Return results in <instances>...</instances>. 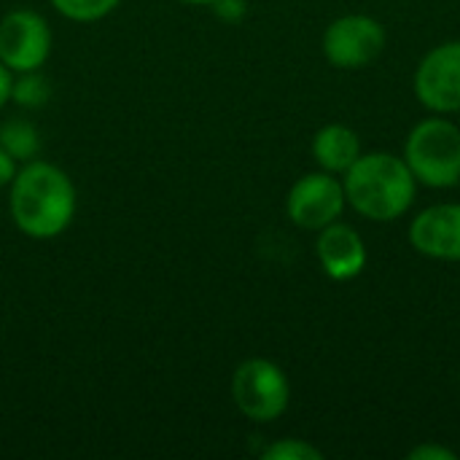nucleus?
<instances>
[{"label":"nucleus","mask_w":460,"mask_h":460,"mask_svg":"<svg viewBox=\"0 0 460 460\" xmlns=\"http://www.w3.org/2000/svg\"><path fill=\"white\" fill-rule=\"evenodd\" d=\"M11 86H13V73L0 62V111L11 102Z\"/></svg>","instance_id":"6ab92c4d"},{"label":"nucleus","mask_w":460,"mask_h":460,"mask_svg":"<svg viewBox=\"0 0 460 460\" xmlns=\"http://www.w3.org/2000/svg\"><path fill=\"white\" fill-rule=\"evenodd\" d=\"M410 460H458V456L442 445H418L415 450H410Z\"/></svg>","instance_id":"dca6fc26"},{"label":"nucleus","mask_w":460,"mask_h":460,"mask_svg":"<svg viewBox=\"0 0 460 460\" xmlns=\"http://www.w3.org/2000/svg\"><path fill=\"white\" fill-rule=\"evenodd\" d=\"M181 3H189V5H213L216 0H181Z\"/></svg>","instance_id":"aec40b11"},{"label":"nucleus","mask_w":460,"mask_h":460,"mask_svg":"<svg viewBox=\"0 0 460 460\" xmlns=\"http://www.w3.org/2000/svg\"><path fill=\"white\" fill-rule=\"evenodd\" d=\"M16 159L8 154V151H3L0 148V189H5L11 181H13V175H16Z\"/></svg>","instance_id":"a211bd4d"},{"label":"nucleus","mask_w":460,"mask_h":460,"mask_svg":"<svg viewBox=\"0 0 460 460\" xmlns=\"http://www.w3.org/2000/svg\"><path fill=\"white\" fill-rule=\"evenodd\" d=\"M415 97L431 113L460 111V40L434 46L415 70Z\"/></svg>","instance_id":"6e6552de"},{"label":"nucleus","mask_w":460,"mask_h":460,"mask_svg":"<svg viewBox=\"0 0 460 460\" xmlns=\"http://www.w3.org/2000/svg\"><path fill=\"white\" fill-rule=\"evenodd\" d=\"M315 256H318L326 278H332L337 283L358 278L367 267V259H369L364 237L353 226L340 224V221H334L318 232Z\"/></svg>","instance_id":"9d476101"},{"label":"nucleus","mask_w":460,"mask_h":460,"mask_svg":"<svg viewBox=\"0 0 460 460\" xmlns=\"http://www.w3.org/2000/svg\"><path fill=\"white\" fill-rule=\"evenodd\" d=\"M348 205L369 221H396L402 218L418 194V181L407 167L404 156L388 151L361 154L356 164L342 178Z\"/></svg>","instance_id":"f03ea898"},{"label":"nucleus","mask_w":460,"mask_h":460,"mask_svg":"<svg viewBox=\"0 0 460 460\" xmlns=\"http://www.w3.org/2000/svg\"><path fill=\"white\" fill-rule=\"evenodd\" d=\"M410 245L437 261H460V202L420 210L410 224Z\"/></svg>","instance_id":"1a4fd4ad"},{"label":"nucleus","mask_w":460,"mask_h":460,"mask_svg":"<svg viewBox=\"0 0 460 460\" xmlns=\"http://www.w3.org/2000/svg\"><path fill=\"white\" fill-rule=\"evenodd\" d=\"M404 162L429 189H453L460 181V127L445 116L423 119L404 143Z\"/></svg>","instance_id":"7ed1b4c3"},{"label":"nucleus","mask_w":460,"mask_h":460,"mask_svg":"<svg viewBox=\"0 0 460 460\" xmlns=\"http://www.w3.org/2000/svg\"><path fill=\"white\" fill-rule=\"evenodd\" d=\"M51 100V84L43 73L30 70V73H16L13 86H11V102L19 108H43Z\"/></svg>","instance_id":"ddd939ff"},{"label":"nucleus","mask_w":460,"mask_h":460,"mask_svg":"<svg viewBox=\"0 0 460 460\" xmlns=\"http://www.w3.org/2000/svg\"><path fill=\"white\" fill-rule=\"evenodd\" d=\"M51 27L32 8H11L0 19V62L11 73L40 70L51 57Z\"/></svg>","instance_id":"39448f33"},{"label":"nucleus","mask_w":460,"mask_h":460,"mask_svg":"<svg viewBox=\"0 0 460 460\" xmlns=\"http://www.w3.org/2000/svg\"><path fill=\"white\" fill-rule=\"evenodd\" d=\"M0 148L16 162H30L40 151V132L27 119H8L0 124Z\"/></svg>","instance_id":"f8f14e48"},{"label":"nucleus","mask_w":460,"mask_h":460,"mask_svg":"<svg viewBox=\"0 0 460 460\" xmlns=\"http://www.w3.org/2000/svg\"><path fill=\"white\" fill-rule=\"evenodd\" d=\"M232 402L253 423L278 420L291 404V383L270 358H248L232 375Z\"/></svg>","instance_id":"20e7f679"},{"label":"nucleus","mask_w":460,"mask_h":460,"mask_svg":"<svg viewBox=\"0 0 460 460\" xmlns=\"http://www.w3.org/2000/svg\"><path fill=\"white\" fill-rule=\"evenodd\" d=\"M345 205L348 199L342 181L326 170L302 175L286 197V213L291 224L307 232H321L323 226L340 221Z\"/></svg>","instance_id":"0eeeda50"},{"label":"nucleus","mask_w":460,"mask_h":460,"mask_svg":"<svg viewBox=\"0 0 460 460\" xmlns=\"http://www.w3.org/2000/svg\"><path fill=\"white\" fill-rule=\"evenodd\" d=\"M213 11L226 22H237L245 16V0H216Z\"/></svg>","instance_id":"f3484780"},{"label":"nucleus","mask_w":460,"mask_h":460,"mask_svg":"<svg viewBox=\"0 0 460 460\" xmlns=\"http://www.w3.org/2000/svg\"><path fill=\"white\" fill-rule=\"evenodd\" d=\"M78 194L70 175L43 159L22 162L8 183V213L30 240H54L75 218Z\"/></svg>","instance_id":"f257e3e1"},{"label":"nucleus","mask_w":460,"mask_h":460,"mask_svg":"<svg viewBox=\"0 0 460 460\" xmlns=\"http://www.w3.org/2000/svg\"><path fill=\"white\" fill-rule=\"evenodd\" d=\"M313 156L321 170L332 175H345L361 156L358 132L345 124H326L313 137Z\"/></svg>","instance_id":"9b49d317"},{"label":"nucleus","mask_w":460,"mask_h":460,"mask_svg":"<svg viewBox=\"0 0 460 460\" xmlns=\"http://www.w3.org/2000/svg\"><path fill=\"white\" fill-rule=\"evenodd\" d=\"M49 3L65 19L78 22V24H89V22H100L108 13H113L121 0H49Z\"/></svg>","instance_id":"4468645a"},{"label":"nucleus","mask_w":460,"mask_h":460,"mask_svg":"<svg viewBox=\"0 0 460 460\" xmlns=\"http://www.w3.org/2000/svg\"><path fill=\"white\" fill-rule=\"evenodd\" d=\"M458 186H460V181H458Z\"/></svg>","instance_id":"412c9836"},{"label":"nucleus","mask_w":460,"mask_h":460,"mask_svg":"<svg viewBox=\"0 0 460 460\" xmlns=\"http://www.w3.org/2000/svg\"><path fill=\"white\" fill-rule=\"evenodd\" d=\"M323 57L342 70L372 65L385 49V27L367 13H348L334 19L323 32Z\"/></svg>","instance_id":"423d86ee"},{"label":"nucleus","mask_w":460,"mask_h":460,"mask_svg":"<svg viewBox=\"0 0 460 460\" xmlns=\"http://www.w3.org/2000/svg\"><path fill=\"white\" fill-rule=\"evenodd\" d=\"M261 456L267 460H323V453L305 439H280L270 445Z\"/></svg>","instance_id":"2eb2a0df"}]
</instances>
